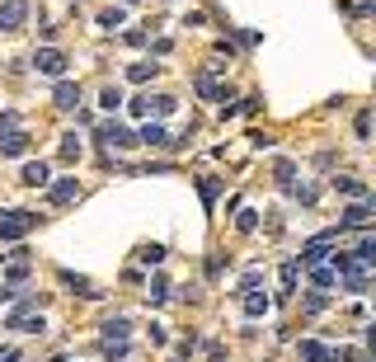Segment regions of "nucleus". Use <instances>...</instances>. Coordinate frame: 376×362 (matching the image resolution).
<instances>
[{
  "label": "nucleus",
  "mask_w": 376,
  "mask_h": 362,
  "mask_svg": "<svg viewBox=\"0 0 376 362\" xmlns=\"http://www.w3.org/2000/svg\"><path fill=\"white\" fill-rule=\"evenodd\" d=\"M0 362H19V353H14V348H10V353H0Z\"/></svg>",
  "instance_id": "obj_19"
},
{
  "label": "nucleus",
  "mask_w": 376,
  "mask_h": 362,
  "mask_svg": "<svg viewBox=\"0 0 376 362\" xmlns=\"http://www.w3.org/2000/svg\"><path fill=\"white\" fill-rule=\"evenodd\" d=\"M244 310H249V315H259V310H269V301H264V296H244Z\"/></svg>",
  "instance_id": "obj_14"
},
{
  "label": "nucleus",
  "mask_w": 376,
  "mask_h": 362,
  "mask_svg": "<svg viewBox=\"0 0 376 362\" xmlns=\"http://www.w3.org/2000/svg\"><path fill=\"white\" fill-rule=\"evenodd\" d=\"M127 330H132L127 320H108V325H104V339H108V343H113V339L123 343V339H127Z\"/></svg>",
  "instance_id": "obj_11"
},
{
  "label": "nucleus",
  "mask_w": 376,
  "mask_h": 362,
  "mask_svg": "<svg viewBox=\"0 0 376 362\" xmlns=\"http://www.w3.org/2000/svg\"><path fill=\"white\" fill-rule=\"evenodd\" d=\"M61 155H66V160H76V155H81V146H76V137H66V141H61Z\"/></svg>",
  "instance_id": "obj_18"
},
{
  "label": "nucleus",
  "mask_w": 376,
  "mask_h": 362,
  "mask_svg": "<svg viewBox=\"0 0 376 362\" xmlns=\"http://www.w3.org/2000/svg\"><path fill=\"white\" fill-rule=\"evenodd\" d=\"M141 141H146V146H169L165 128H151V123H146V132H141Z\"/></svg>",
  "instance_id": "obj_12"
},
{
  "label": "nucleus",
  "mask_w": 376,
  "mask_h": 362,
  "mask_svg": "<svg viewBox=\"0 0 376 362\" xmlns=\"http://www.w3.org/2000/svg\"><path fill=\"white\" fill-rule=\"evenodd\" d=\"M334 188H344V193H353V198L362 193V183H357V179H334Z\"/></svg>",
  "instance_id": "obj_16"
},
{
  "label": "nucleus",
  "mask_w": 376,
  "mask_h": 362,
  "mask_svg": "<svg viewBox=\"0 0 376 362\" xmlns=\"http://www.w3.org/2000/svg\"><path fill=\"white\" fill-rule=\"evenodd\" d=\"M33 221H38V217H28V212H5V217H0V240H19V235H28Z\"/></svg>",
  "instance_id": "obj_1"
},
{
  "label": "nucleus",
  "mask_w": 376,
  "mask_h": 362,
  "mask_svg": "<svg viewBox=\"0 0 376 362\" xmlns=\"http://www.w3.org/2000/svg\"><path fill=\"white\" fill-rule=\"evenodd\" d=\"M99 141H108V146H132V132L118 128V123H108V128L99 132Z\"/></svg>",
  "instance_id": "obj_5"
},
{
  "label": "nucleus",
  "mask_w": 376,
  "mask_h": 362,
  "mask_svg": "<svg viewBox=\"0 0 376 362\" xmlns=\"http://www.w3.org/2000/svg\"><path fill=\"white\" fill-rule=\"evenodd\" d=\"M357 254L367 259V263H376V235H372V240H362V250H357Z\"/></svg>",
  "instance_id": "obj_17"
},
{
  "label": "nucleus",
  "mask_w": 376,
  "mask_h": 362,
  "mask_svg": "<svg viewBox=\"0 0 376 362\" xmlns=\"http://www.w3.org/2000/svg\"><path fill=\"white\" fill-rule=\"evenodd\" d=\"M24 19H28V5H24V0H5V5H0V28H5V33H14Z\"/></svg>",
  "instance_id": "obj_2"
},
{
  "label": "nucleus",
  "mask_w": 376,
  "mask_h": 362,
  "mask_svg": "<svg viewBox=\"0 0 376 362\" xmlns=\"http://www.w3.org/2000/svg\"><path fill=\"white\" fill-rule=\"evenodd\" d=\"M76 103H81V85L56 80V108H76Z\"/></svg>",
  "instance_id": "obj_4"
},
{
  "label": "nucleus",
  "mask_w": 376,
  "mask_h": 362,
  "mask_svg": "<svg viewBox=\"0 0 376 362\" xmlns=\"http://www.w3.org/2000/svg\"><path fill=\"white\" fill-rule=\"evenodd\" d=\"M99 24H104V28H113V24H123V10H104V14H99Z\"/></svg>",
  "instance_id": "obj_15"
},
{
  "label": "nucleus",
  "mask_w": 376,
  "mask_h": 362,
  "mask_svg": "<svg viewBox=\"0 0 376 362\" xmlns=\"http://www.w3.org/2000/svg\"><path fill=\"white\" fill-rule=\"evenodd\" d=\"M0 151L5 155H24L28 151V132H10V137L0 141Z\"/></svg>",
  "instance_id": "obj_6"
},
{
  "label": "nucleus",
  "mask_w": 376,
  "mask_h": 362,
  "mask_svg": "<svg viewBox=\"0 0 376 362\" xmlns=\"http://www.w3.org/2000/svg\"><path fill=\"white\" fill-rule=\"evenodd\" d=\"M324 250H329V235H324V240H311V245L301 250V259H306V263H320V259H324Z\"/></svg>",
  "instance_id": "obj_10"
},
{
  "label": "nucleus",
  "mask_w": 376,
  "mask_h": 362,
  "mask_svg": "<svg viewBox=\"0 0 376 362\" xmlns=\"http://www.w3.org/2000/svg\"><path fill=\"white\" fill-rule=\"evenodd\" d=\"M24 183L28 188H43L48 183V165H24Z\"/></svg>",
  "instance_id": "obj_9"
},
{
  "label": "nucleus",
  "mask_w": 376,
  "mask_h": 362,
  "mask_svg": "<svg viewBox=\"0 0 376 362\" xmlns=\"http://www.w3.org/2000/svg\"><path fill=\"white\" fill-rule=\"evenodd\" d=\"M33 66H38L43 76H61V71H66V57L56 48H43V52H33Z\"/></svg>",
  "instance_id": "obj_3"
},
{
  "label": "nucleus",
  "mask_w": 376,
  "mask_h": 362,
  "mask_svg": "<svg viewBox=\"0 0 376 362\" xmlns=\"http://www.w3.org/2000/svg\"><path fill=\"white\" fill-rule=\"evenodd\" d=\"M81 188H76V179H61V183H52V203H71Z\"/></svg>",
  "instance_id": "obj_8"
},
{
  "label": "nucleus",
  "mask_w": 376,
  "mask_h": 362,
  "mask_svg": "<svg viewBox=\"0 0 376 362\" xmlns=\"http://www.w3.org/2000/svg\"><path fill=\"white\" fill-rule=\"evenodd\" d=\"M301 358H306V362H334L339 353H329L324 343H301Z\"/></svg>",
  "instance_id": "obj_7"
},
{
  "label": "nucleus",
  "mask_w": 376,
  "mask_h": 362,
  "mask_svg": "<svg viewBox=\"0 0 376 362\" xmlns=\"http://www.w3.org/2000/svg\"><path fill=\"white\" fill-rule=\"evenodd\" d=\"M99 103H104L108 113H113V108H118V103H123V94H118V90H113V85H108V90H104V99H99Z\"/></svg>",
  "instance_id": "obj_13"
}]
</instances>
